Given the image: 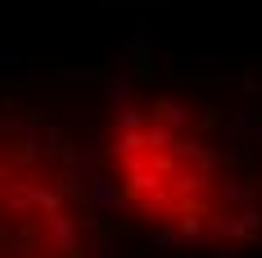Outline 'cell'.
Here are the masks:
<instances>
[{"label":"cell","instance_id":"obj_1","mask_svg":"<svg viewBox=\"0 0 262 258\" xmlns=\"http://www.w3.org/2000/svg\"><path fill=\"white\" fill-rule=\"evenodd\" d=\"M100 172L136 227L212 254L262 240V190L177 95H131L100 136Z\"/></svg>","mask_w":262,"mask_h":258},{"label":"cell","instance_id":"obj_2","mask_svg":"<svg viewBox=\"0 0 262 258\" xmlns=\"http://www.w3.org/2000/svg\"><path fill=\"white\" fill-rule=\"evenodd\" d=\"M0 258H100L73 150L18 113H0Z\"/></svg>","mask_w":262,"mask_h":258}]
</instances>
